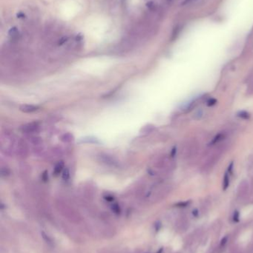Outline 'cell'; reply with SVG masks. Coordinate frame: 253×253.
Masks as SVG:
<instances>
[{
	"mask_svg": "<svg viewBox=\"0 0 253 253\" xmlns=\"http://www.w3.org/2000/svg\"><path fill=\"white\" fill-rule=\"evenodd\" d=\"M217 103V100L215 99V98H210V99H209L207 101V105L209 106V107H211V106H213L215 105V104Z\"/></svg>",
	"mask_w": 253,
	"mask_h": 253,
	"instance_id": "cell-11",
	"label": "cell"
},
{
	"mask_svg": "<svg viewBox=\"0 0 253 253\" xmlns=\"http://www.w3.org/2000/svg\"><path fill=\"white\" fill-rule=\"evenodd\" d=\"M8 35H9V36H11V38L17 37L19 35V30L18 29H17V27H11L9 30V31H8Z\"/></svg>",
	"mask_w": 253,
	"mask_h": 253,
	"instance_id": "cell-8",
	"label": "cell"
},
{
	"mask_svg": "<svg viewBox=\"0 0 253 253\" xmlns=\"http://www.w3.org/2000/svg\"><path fill=\"white\" fill-rule=\"evenodd\" d=\"M249 92L251 93L252 94L253 93V79L252 80L251 83H250L249 86V90H248Z\"/></svg>",
	"mask_w": 253,
	"mask_h": 253,
	"instance_id": "cell-14",
	"label": "cell"
},
{
	"mask_svg": "<svg viewBox=\"0 0 253 253\" xmlns=\"http://www.w3.org/2000/svg\"><path fill=\"white\" fill-rule=\"evenodd\" d=\"M239 217H240L239 213H238V211H235V213H234V215H233V221H234L238 222V221H239Z\"/></svg>",
	"mask_w": 253,
	"mask_h": 253,
	"instance_id": "cell-12",
	"label": "cell"
},
{
	"mask_svg": "<svg viewBox=\"0 0 253 253\" xmlns=\"http://www.w3.org/2000/svg\"><path fill=\"white\" fill-rule=\"evenodd\" d=\"M249 190V184L246 181H242L238 187V194L241 196H244L247 193Z\"/></svg>",
	"mask_w": 253,
	"mask_h": 253,
	"instance_id": "cell-3",
	"label": "cell"
},
{
	"mask_svg": "<svg viewBox=\"0 0 253 253\" xmlns=\"http://www.w3.org/2000/svg\"><path fill=\"white\" fill-rule=\"evenodd\" d=\"M229 184H230V178H229V172H226L224 174L223 180V190H226L228 187H229Z\"/></svg>",
	"mask_w": 253,
	"mask_h": 253,
	"instance_id": "cell-6",
	"label": "cell"
},
{
	"mask_svg": "<svg viewBox=\"0 0 253 253\" xmlns=\"http://www.w3.org/2000/svg\"><path fill=\"white\" fill-rule=\"evenodd\" d=\"M237 116H238L239 118H241V119H244V120H248V119H249L250 118L249 113L246 111H244V110L238 112V113H237Z\"/></svg>",
	"mask_w": 253,
	"mask_h": 253,
	"instance_id": "cell-7",
	"label": "cell"
},
{
	"mask_svg": "<svg viewBox=\"0 0 253 253\" xmlns=\"http://www.w3.org/2000/svg\"><path fill=\"white\" fill-rule=\"evenodd\" d=\"M195 1H197V0H185V2H184V4H186V3H189V2H195Z\"/></svg>",
	"mask_w": 253,
	"mask_h": 253,
	"instance_id": "cell-19",
	"label": "cell"
},
{
	"mask_svg": "<svg viewBox=\"0 0 253 253\" xmlns=\"http://www.w3.org/2000/svg\"><path fill=\"white\" fill-rule=\"evenodd\" d=\"M39 109V107L34 105H29V104H24V105H22L20 107V110L22 111L23 113H33V112L37 111Z\"/></svg>",
	"mask_w": 253,
	"mask_h": 253,
	"instance_id": "cell-4",
	"label": "cell"
},
{
	"mask_svg": "<svg viewBox=\"0 0 253 253\" xmlns=\"http://www.w3.org/2000/svg\"><path fill=\"white\" fill-rule=\"evenodd\" d=\"M233 167H234L233 162H231L230 164L229 165V167H228V172H229V174L232 173V171H233Z\"/></svg>",
	"mask_w": 253,
	"mask_h": 253,
	"instance_id": "cell-13",
	"label": "cell"
},
{
	"mask_svg": "<svg viewBox=\"0 0 253 253\" xmlns=\"http://www.w3.org/2000/svg\"><path fill=\"white\" fill-rule=\"evenodd\" d=\"M227 239H228L227 237H225V238H223V240H222L221 242H220V246H221V247H222V246H223H223H224L225 244H226V241H227Z\"/></svg>",
	"mask_w": 253,
	"mask_h": 253,
	"instance_id": "cell-15",
	"label": "cell"
},
{
	"mask_svg": "<svg viewBox=\"0 0 253 253\" xmlns=\"http://www.w3.org/2000/svg\"><path fill=\"white\" fill-rule=\"evenodd\" d=\"M175 154H176V148L174 147V149L172 150V152H171V157H174Z\"/></svg>",
	"mask_w": 253,
	"mask_h": 253,
	"instance_id": "cell-20",
	"label": "cell"
},
{
	"mask_svg": "<svg viewBox=\"0 0 253 253\" xmlns=\"http://www.w3.org/2000/svg\"><path fill=\"white\" fill-rule=\"evenodd\" d=\"M202 116H203V111L201 110H198L193 115V119L194 120H199V119H201Z\"/></svg>",
	"mask_w": 253,
	"mask_h": 253,
	"instance_id": "cell-9",
	"label": "cell"
},
{
	"mask_svg": "<svg viewBox=\"0 0 253 253\" xmlns=\"http://www.w3.org/2000/svg\"><path fill=\"white\" fill-rule=\"evenodd\" d=\"M198 150L199 146L197 142L194 140L189 141L184 144L182 152L183 155H184V158H186V159L192 158L197 155Z\"/></svg>",
	"mask_w": 253,
	"mask_h": 253,
	"instance_id": "cell-1",
	"label": "cell"
},
{
	"mask_svg": "<svg viewBox=\"0 0 253 253\" xmlns=\"http://www.w3.org/2000/svg\"><path fill=\"white\" fill-rule=\"evenodd\" d=\"M168 1H171V0H168Z\"/></svg>",
	"mask_w": 253,
	"mask_h": 253,
	"instance_id": "cell-21",
	"label": "cell"
},
{
	"mask_svg": "<svg viewBox=\"0 0 253 253\" xmlns=\"http://www.w3.org/2000/svg\"><path fill=\"white\" fill-rule=\"evenodd\" d=\"M67 39H68V38H67V37H62V39H61L60 40H59V45H62V43H64V42H66Z\"/></svg>",
	"mask_w": 253,
	"mask_h": 253,
	"instance_id": "cell-17",
	"label": "cell"
},
{
	"mask_svg": "<svg viewBox=\"0 0 253 253\" xmlns=\"http://www.w3.org/2000/svg\"><path fill=\"white\" fill-rule=\"evenodd\" d=\"M62 167H63V164H62V163H59V164L55 167L54 172H56V173H59V172H61V170H62Z\"/></svg>",
	"mask_w": 253,
	"mask_h": 253,
	"instance_id": "cell-10",
	"label": "cell"
},
{
	"mask_svg": "<svg viewBox=\"0 0 253 253\" xmlns=\"http://www.w3.org/2000/svg\"><path fill=\"white\" fill-rule=\"evenodd\" d=\"M226 137V133L225 132H220V133H218L215 137L212 139L209 143V146H214V145H217L220 144V142H223Z\"/></svg>",
	"mask_w": 253,
	"mask_h": 253,
	"instance_id": "cell-2",
	"label": "cell"
},
{
	"mask_svg": "<svg viewBox=\"0 0 253 253\" xmlns=\"http://www.w3.org/2000/svg\"><path fill=\"white\" fill-rule=\"evenodd\" d=\"M38 128V125L36 123H30L23 126V132L25 133H33Z\"/></svg>",
	"mask_w": 253,
	"mask_h": 253,
	"instance_id": "cell-5",
	"label": "cell"
},
{
	"mask_svg": "<svg viewBox=\"0 0 253 253\" xmlns=\"http://www.w3.org/2000/svg\"><path fill=\"white\" fill-rule=\"evenodd\" d=\"M25 17V14H22V13H19V14H17V17H18V18H20V19L24 18Z\"/></svg>",
	"mask_w": 253,
	"mask_h": 253,
	"instance_id": "cell-18",
	"label": "cell"
},
{
	"mask_svg": "<svg viewBox=\"0 0 253 253\" xmlns=\"http://www.w3.org/2000/svg\"><path fill=\"white\" fill-rule=\"evenodd\" d=\"M188 204H189V203L188 202H182V203H179L178 204H177V206H188Z\"/></svg>",
	"mask_w": 253,
	"mask_h": 253,
	"instance_id": "cell-16",
	"label": "cell"
}]
</instances>
